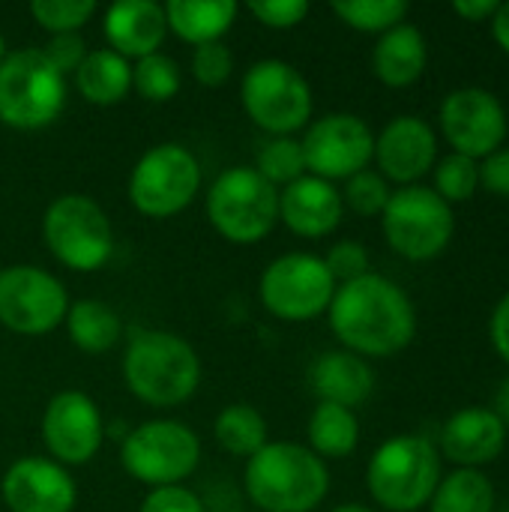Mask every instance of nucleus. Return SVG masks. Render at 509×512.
Instances as JSON below:
<instances>
[{"label":"nucleus","mask_w":509,"mask_h":512,"mask_svg":"<svg viewBox=\"0 0 509 512\" xmlns=\"http://www.w3.org/2000/svg\"><path fill=\"white\" fill-rule=\"evenodd\" d=\"M489 336H492V348L498 351V357L509 366V291L498 300V306L492 312Z\"/></svg>","instance_id":"79ce46f5"},{"label":"nucleus","mask_w":509,"mask_h":512,"mask_svg":"<svg viewBox=\"0 0 509 512\" xmlns=\"http://www.w3.org/2000/svg\"><path fill=\"white\" fill-rule=\"evenodd\" d=\"M507 426L486 405L459 408L441 429L438 453L459 468H483L504 453Z\"/></svg>","instance_id":"6ab92c4d"},{"label":"nucleus","mask_w":509,"mask_h":512,"mask_svg":"<svg viewBox=\"0 0 509 512\" xmlns=\"http://www.w3.org/2000/svg\"><path fill=\"white\" fill-rule=\"evenodd\" d=\"M183 75L174 57L156 51L132 63V90L147 102H168L180 93Z\"/></svg>","instance_id":"2f4dec72"},{"label":"nucleus","mask_w":509,"mask_h":512,"mask_svg":"<svg viewBox=\"0 0 509 512\" xmlns=\"http://www.w3.org/2000/svg\"><path fill=\"white\" fill-rule=\"evenodd\" d=\"M336 279L330 276L321 255L288 252L270 261L258 282V297L264 309L288 324L315 321L324 315L336 294Z\"/></svg>","instance_id":"f8f14e48"},{"label":"nucleus","mask_w":509,"mask_h":512,"mask_svg":"<svg viewBox=\"0 0 509 512\" xmlns=\"http://www.w3.org/2000/svg\"><path fill=\"white\" fill-rule=\"evenodd\" d=\"M390 183L375 171V168H363L360 174L345 180L342 189V204L351 207L357 216H381L390 204Z\"/></svg>","instance_id":"f704fd0d"},{"label":"nucleus","mask_w":509,"mask_h":512,"mask_svg":"<svg viewBox=\"0 0 509 512\" xmlns=\"http://www.w3.org/2000/svg\"><path fill=\"white\" fill-rule=\"evenodd\" d=\"M492 411H495V417L507 426V432H509V375L501 381V387H498V393H495Z\"/></svg>","instance_id":"a18cd8bd"},{"label":"nucleus","mask_w":509,"mask_h":512,"mask_svg":"<svg viewBox=\"0 0 509 512\" xmlns=\"http://www.w3.org/2000/svg\"><path fill=\"white\" fill-rule=\"evenodd\" d=\"M234 72V54L225 42H207L192 51V75L204 87H222Z\"/></svg>","instance_id":"c9c22d12"},{"label":"nucleus","mask_w":509,"mask_h":512,"mask_svg":"<svg viewBox=\"0 0 509 512\" xmlns=\"http://www.w3.org/2000/svg\"><path fill=\"white\" fill-rule=\"evenodd\" d=\"M240 102L249 120L270 138L294 135L312 120V87L303 72L285 60H258L246 69L240 84Z\"/></svg>","instance_id":"6e6552de"},{"label":"nucleus","mask_w":509,"mask_h":512,"mask_svg":"<svg viewBox=\"0 0 509 512\" xmlns=\"http://www.w3.org/2000/svg\"><path fill=\"white\" fill-rule=\"evenodd\" d=\"M309 387L318 402L360 408L375 393V372L372 366L351 354V351H324L309 369Z\"/></svg>","instance_id":"4be33fe9"},{"label":"nucleus","mask_w":509,"mask_h":512,"mask_svg":"<svg viewBox=\"0 0 509 512\" xmlns=\"http://www.w3.org/2000/svg\"><path fill=\"white\" fill-rule=\"evenodd\" d=\"M267 420L258 408L246 402H234L219 411L213 423V438L216 444L237 459H252L264 444H267Z\"/></svg>","instance_id":"cd10ccee"},{"label":"nucleus","mask_w":509,"mask_h":512,"mask_svg":"<svg viewBox=\"0 0 509 512\" xmlns=\"http://www.w3.org/2000/svg\"><path fill=\"white\" fill-rule=\"evenodd\" d=\"M69 342L84 354H105L123 336L120 315L102 300H75L63 318Z\"/></svg>","instance_id":"a878e982"},{"label":"nucleus","mask_w":509,"mask_h":512,"mask_svg":"<svg viewBox=\"0 0 509 512\" xmlns=\"http://www.w3.org/2000/svg\"><path fill=\"white\" fill-rule=\"evenodd\" d=\"M432 171H435V192L450 207L459 201H471L480 186V162H474L462 153H450V156L438 159Z\"/></svg>","instance_id":"473e14b6"},{"label":"nucleus","mask_w":509,"mask_h":512,"mask_svg":"<svg viewBox=\"0 0 509 512\" xmlns=\"http://www.w3.org/2000/svg\"><path fill=\"white\" fill-rule=\"evenodd\" d=\"M429 512H495V486L477 468H456L441 477Z\"/></svg>","instance_id":"c85d7f7f"},{"label":"nucleus","mask_w":509,"mask_h":512,"mask_svg":"<svg viewBox=\"0 0 509 512\" xmlns=\"http://www.w3.org/2000/svg\"><path fill=\"white\" fill-rule=\"evenodd\" d=\"M438 123L453 153H462L474 162L501 150L509 129L501 99L486 87L450 90L441 102Z\"/></svg>","instance_id":"2eb2a0df"},{"label":"nucleus","mask_w":509,"mask_h":512,"mask_svg":"<svg viewBox=\"0 0 509 512\" xmlns=\"http://www.w3.org/2000/svg\"><path fill=\"white\" fill-rule=\"evenodd\" d=\"M102 30L108 39V48L120 57L141 60L162 48L168 36L165 6L156 0H120L105 9Z\"/></svg>","instance_id":"412c9836"},{"label":"nucleus","mask_w":509,"mask_h":512,"mask_svg":"<svg viewBox=\"0 0 509 512\" xmlns=\"http://www.w3.org/2000/svg\"><path fill=\"white\" fill-rule=\"evenodd\" d=\"M330 512H375L369 510V507H363V504H342V507H336V510Z\"/></svg>","instance_id":"49530a36"},{"label":"nucleus","mask_w":509,"mask_h":512,"mask_svg":"<svg viewBox=\"0 0 509 512\" xmlns=\"http://www.w3.org/2000/svg\"><path fill=\"white\" fill-rule=\"evenodd\" d=\"M441 477V453L426 435H396L384 441L366 468L369 495L387 512L429 507Z\"/></svg>","instance_id":"20e7f679"},{"label":"nucleus","mask_w":509,"mask_h":512,"mask_svg":"<svg viewBox=\"0 0 509 512\" xmlns=\"http://www.w3.org/2000/svg\"><path fill=\"white\" fill-rule=\"evenodd\" d=\"M498 6H501L498 0H456L453 3L456 15H462L468 21H492Z\"/></svg>","instance_id":"37998d69"},{"label":"nucleus","mask_w":509,"mask_h":512,"mask_svg":"<svg viewBox=\"0 0 509 512\" xmlns=\"http://www.w3.org/2000/svg\"><path fill=\"white\" fill-rule=\"evenodd\" d=\"M342 216H345V204L336 183L303 174L291 186L279 189V222L297 237L306 240L327 237L339 228Z\"/></svg>","instance_id":"aec40b11"},{"label":"nucleus","mask_w":509,"mask_h":512,"mask_svg":"<svg viewBox=\"0 0 509 512\" xmlns=\"http://www.w3.org/2000/svg\"><path fill=\"white\" fill-rule=\"evenodd\" d=\"M66 108V78L39 48L9 51L0 63V123L18 132L51 126Z\"/></svg>","instance_id":"39448f33"},{"label":"nucleus","mask_w":509,"mask_h":512,"mask_svg":"<svg viewBox=\"0 0 509 512\" xmlns=\"http://www.w3.org/2000/svg\"><path fill=\"white\" fill-rule=\"evenodd\" d=\"M255 171L276 189L291 186L294 180H300L306 174V159H303V147L294 135H279L261 144L258 159H255Z\"/></svg>","instance_id":"c756f323"},{"label":"nucleus","mask_w":509,"mask_h":512,"mask_svg":"<svg viewBox=\"0 0 509 512\" xmlns=\"http://www.w3.org/2000/svg\"><path fill=\"white\" fill-rule=\"evenodd\" d=\"M42 444L48 456L63 468L87 465L105 438V423L96 402L81 390L57 393L42 414Z\"/></svg>","instance_id":"dca6fc26"},{"label":"nucleus","mask_w":509,"mask_h":512,"mask_svg":"<svg viewBox=\"0 0 509 512\" xmlns=\"http://www.w3.org/2000/svg\"><path fill=\"white\" fill-rule=\"evenodd\" d=\"M120 465L150 489L183 486L201 465V441L180 420H147L123 438Z\"/></svg>","instance_id":"1a4fd4ad"},{"label":"nucleus","mask_w":509,"mask_h":512,"mask_svg":"<svg viewBox=\"0 0 509 512\" xmlns=\"http://www.w3.org/2000/svg\"><path fill=\"white\" fill-rule=\"evenodd\" d=\"M30 15L51 36L78 33L96 15V3L93 0H33Z\"/></svg>","instance_id":"72a5a7b5"},{"label":"nucleus","mask_w":509,"mask_h":512,"mask_svg":"<svg viewBox=\"0 0 509 512\" xmlns=\"http://www.w3.org/2000/svg\"><path fill=\"white\" fill-rule=\"evenodd\" d=\"M45 249L75 273H93L114 255V228L108 213L87 195H60L42 216Z\"/></svg>","instance_id":"0eeeda50"},{"label":"nucleus","mask_w":509,"mask_h":512,"mask_svg":"<svg viewBox=\"0 0 509 512\" xmlns=\"http://www.w3.org/2000/svg\"><path fill=\"white\" fill-rule=\"evenodd\" d=\"M129 393L150 408H174L201 384L198 351L177 333L141 330L129 339L120 363Z\"/></svg>","instance_id":"7ed1b4c3"},{"label":"nucleus","mask_w":509,"mask_h":512,"mask_svg":"<svg viewBox=\"0 0 509 512\" xmlns=\"http://www.w3.org/2000/svg\"><path fill=\"white\" fill-rule=\"evenodd\" d=\"M42 54H45V60L66 78V75H75L78 72V66L84 63V57H87V42L81 39V33H57V36H51L42 48H39Z\"/></svg>","instance_id":"58836bf2"},{"label":"nucleus","mask_w":509,"mask_h":512,"mask_svg":"<svg viewBox=\"0 0 509 512\" xmlns=\"http://www.w3.org/2000/svg\"><path fill=\"white\" fill-rule=\"evenodd\" d=\"M492 36L501 45V51L509 54V0L498 6V12L492 15Z\"/></svg>","instance_id":"c03bdc74"},{"label":"nucleus","mask_w":509,"mask_h":512,"mask_svg":"<svg viewBox=\"0 0 509 512\" xmlns=\"http://www.w3.org/2000/svg\"><path fill=\"white\" fill-rule=\"evenodd\" d=\"M480 186L501 198H509V147L495 150L480 162Z\"/></svg>","instance_id":"a19ab883"},{"label":"nucleus","mask_w":509,"mask_h":512,"mask_svg":"<svg viewBox=\"0 0 509 512\" xmlns=\"http://www.w3.org/2000/svg\"><path fill=\"white\" fill-rule=\"evenodd\" d=\"M69 294L48 270L15 264L0 270V324L18 336H45L63 324Z\"/></svg>","instance_id":"ddd939ff"},{"label":"nucleus","mask_w":509,"mask_h":512,"mask_svg":"<svg viewBox=\"0 0 509 512\" xmlns=\"http://www.w3.org/2000/svg\"><path fill=\"white\" fill-rule=\"evenodd\" d=\"M378 174L390 183L417 186L438 162V135L435 129L417 114L393 117L375 135V156Z\"/></svg>","instance_id":"f3484780"},{"label":"nucleus","mask_w":509,"mask_h":512,"mask_svg":"<svg viewBox=\"0 0 509 512\" xmlns=\"http://www.w3.org/2000/svg\"><path fill=\"white\" fill-rule=\"evenodd\" d=\"M162 6L168 30L195 48L207 42H222L240 12L234 0H168Z\"/></svg>","instance_id":"b1692460"},{"label":"nucleus","mask_w":509,"mask_h":512,"mask_svg":"<svg viewBox=\"0 0 509 512\" xmlns=\"http://www.w3.org/2000/svg\"><path fill=\"white\" fill-rule=\"evenodd\" d=\"M306 438L318 459H348L360 444V420L351 408L318 402L309 417Z\"/></svg>","instance_id":"bb28decb"},{"label":"nucleus","mask_w":509,"mask_h":512,"mask_svg":"<svg viewBox=\"0 0 509 512\" xmlns=\"http://www.w3.org/2000/svg\"><path fill=\"white\" fill-rule=\"evenodd\" d=\"M210 225L237 246L261 243L279 222V189L270 186L255 168L222 171L207 192Z\"/></svg>","instance_id":"423d86ee"},{"label":"nucleus","mask_w":509,"mask_h":512,"mask_svg":"<svg viewBox=\"0 0 509 512\" xmlns=\"http://www.w3.org/2000/svg\"><path fill=\"white\" fill-rule=\"evenodd\" d=\"M75 87L90 105H117L132 90V63L111 48H93L75 72Z\"/></svg>","instance_id":"393cba45"},{"label":"nucleus","mask_w":509,"mask_h":512,"mask_svg":"<svg viewBox=\"0 0 509 512\" xmlns=\"http://www.w3.org/2000/svg\"><path fill=\"white\" fill-rule=\"evenodd\" d=\"M246 9L264 27H273V30H291V27L303 24V18L309 15L306 0H252Z\"/></svg>","instance_id":"4c0bfd02"},{"label":"nucleus","mask_w":509,"mask_h":512,"mask_svg":"<svg viewBox=\"0 0 509 512\" xmlns=\"http://www.w3.org/2000/svg\"><path fill=\"white\" fill-rule=\"evenodd\" d=\"M327 318L342 348L363 360L393 357L417 336V309L411 297L381 273H366L339 285Z\"/></svg>","instance_id":"f257e3e1"},{"label":"nucleus","mask_w":509,"mask_h":512,"mask_svg":"<svg viewBox=\"0 0 509 512\" xmlns=\"http://www.w3.org/2000/svg\"><path fill=\"white\" fill-rule=\"evenodd\" d=\"M333 15H339L351 30L360 33H387L405 21L408 3L405 0H336Z\"/></svg>","instance_id":"7c9ffc66"},{"label":"nucleus","mask_w":509,"mask_h":512,"mask_svg":"<svg viewBox=\"0 0 509 512\" xmlns=\"http://www.w3.org/2000/svg\"><path fill=\"white\" fill-rule=\"evenodd\" d=\"M243 486L264 512H312L330 492L327 462L294 441H267L246 459Z\"/></svg>","instance_id":"f03ea898"},{"label":"nucleus","mask_w":509,"mask_h":512,"mask_svg":"<svg viewBox=\"0 0 509 512\" xmlns=\"http://www.w3.org/2000/svg\"><path fill=\"white\" fill-rule=\"evenodd\" d=\"M300 147L306 159V174L336 183L369 168L375 156V135L363 117L333 111L306 126Z\"/></svg>","instance_id":"4468645a"},{"label":"nucleus","mask_w":509,"mask_h":512,"mask_svg":"<svg viewBox=\"0 0 509 512\" xmlns=\"http://www.w3.org/2000/svg\"><path fill=\"white\" fill-rule=\"evenodd\" d=\"M381 231L396 255L405 261H432L438 258L456 231L453 207L429 186H402L390 195L387 210L381 213Z\"/></svg>","instance_id":"9d476101"},{"label":"nucleus","mask_w":509,"mask_h":512,"mask_svg":"<svg viewBox=\"0 0 509 512\" xmlns=\"http://www.w3.org/2000/svg\"><path fill=\"white\" fill-rule=\"evenodd\" d=\"M9 51H6V42H3V33H0V63H3V57H6Z\"/></svg>","instance_id":"de8ad7c7"},{"label":"nucleus","mask_w":509,"mask_h":512,"mask_svg":"<svg viewBox=\"0 0 509 512\" xmlns=\"http://www.w3.org/2000/svg\"><path fill=\"white\" fill-rule=\"evenodd\" d=\"M324 264H327L330 276L336 279V285H345V282H354L369 273V252L357 240H339L324 255Z\"/></svg>","instance_id":"e433bc0d"},{"label":"nucleus","mask_w":509,"mask_h":512,"mask_svg":"<svg viewBox=\"0 0 509 512\" xmlns=\"http://www.w3.org/2000/svg\"><path fill=\"white\" fill-rule=\"evenodd\" d=\"M201 189V165L183 144L150 147L129 174V201L141 216L168 219L183 213Z\"/></svg>","instance_id":"9b49d317"},{"label":"nucleus","mask_w":509,"mask_h":512,"mask_svg":"<svg viewBox=\"0 0 509 512\" xmlns=\"http://www.w3.org/2000/svg\"><path fill=\"white\" fill-rule=\"evenodd\" d=\"M426 63H429L426 36L408 21L381 33L372 51V72L387 87L417 84L426 72Z\"/></svg>","instance_id":"5701e85b"},{"label":"nucleus","mask_w":509,"mask_h":512,"mask_svg":"<svg viewBox=\"0 0 509 512\" xmlns=\"http://www.w3.org/2000/svg\"><path fill=\"white\" fill-rule=\"evenodd\" d=\"M138 512H204V504L186 486H165V489H150Z\"/></svg>","instance_id":"ea45409f"},{"label":"nucleus","mask_w":509,"mask_h":512,"mask_svg":"<svg viewBox=\"0 0 509 512\" xmlns=\"http://www.w3.org/2000/svg\"><path fill=\"white\" fill-rule=\"evenodd\" d=\"M0 495L9 512H72L78 486L63 465L45 456L12 462L0 480Z\"/></svg>","instance_id":"a211bd4d"}]
</instances>
